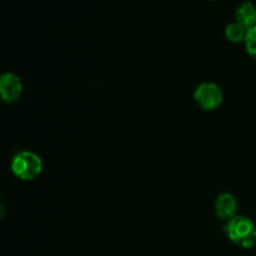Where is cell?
Listing matches in <instances>:
<instances>
[{
	"instance_id": "1",
	"label": "cell",
	"mask_w": 256,
	"mask_h": 256,
	"mask_svg": "<svg viewBox=\"0 0 256 256\" xmlns=\"http://www.w3.org/2000/svg\"><path fill=\"white\" fill-rule=\"evenodd\" d=\"M230 242L242 249H252L256 244V225L250 218L236 215L225 225Z\"/></svg>"
},
{
	"instance_id": "7",
	"label": "cell",
	"mask_w": 256,
	"mask_h": 256,
	"mask_svg": "<svg viewBox=\"0 0 256 256\" xmlns=\"http://www.w3.org/2000/svg\"><path fill=\"white\" fill-rule=\"evenodd\" d=\"M248 29L245 26H242L239 22H232V24L228 25L225 28V38L229 40L230 42H244L245 38H246Z\"/></svg>"
},
{
	"instance_id": "8",
	"label": "cell",
	"mask_w": 256,
	"mask_h": 256,
	"mask_svg": "<svg viewBox=\"0 0 256 256\" xmlns=\"http://www.w3.org/2000/svg\"><path fill=\"white\" fill-rule=\"evenodd\" d=\"M244 42L248 54L256 60V25L248 29V34Z\"/></svg>"
},
{
	"instance_id": "2",
	"label": "cell",
	"mask_w": 256,
	"mask_h": 256,
	"mask_svg": "<svg viewBox=\"0 0 256 256\" xmlns=\"http://www.w3.org/2000/svg\"><path fill=\"white\" fill-rule=\"evenodd\" d=\"M10 169L18 179L22 182H32L42 174V162L35 152L24 150L12 158Z\"/></svg>"
},
{
	"instance_id": "6",
	"label": "cell",
	"mask_w": 256,
	"mask_h": 256,
	"mask_svg": "<svg viewBox=\"0 0 256 256\" xmlns=\"http://www.w3.org/2000/svg\"><path fill=\"white\" fill-rule=\"evenodd\" d=\"M235 19L236 22L242 24L246 29L255 26L256 25V6L252 2H245L239 5L235 12Z\"/></svg>"
},
{
	"instance_id": "4",
	"label": "cell",
	"mask_w": 256,
	"mask_h": 256,
	"mask_svg": "<svg viewBox=\"0 0 256 256\" xmlns=\"http://www.w3.org/2000/svg\"><path fill=\"white\" fill-rule=\"evenodd\" d=\"M22 92V79L14 72H4L0 78V95L2 102L6 104H14L20 99Z\"/></svg>"
},
{
	"instance_id": "5",
	"label": "cell",
	"mask_w": 256,
	"mask_h": 256,
	"mask_svg": "<svg viewBox=\"0 0 256 256\" xmlns=\"http://www.w3.org/2000/svg\"><path fill=\"white\" fill-rule=\"evenodd\" d=\"M236 209H238V202L235 196L230 192H224L218 196L216 202H215V212L219 219L229 222L232 218L236 216Z\"/></svg>"
},
{
	"instance_id": "3",
	"label": "cell",
	"mask_w": 256,
	"mask_h": 256,
	"mask_svg": "<svg viewBox=\"0 0 256 256\" xmlns=\"http://www.w3.org/2000/svg\"><path fill=\"white\" fill-rule=\"evenodd\" d=\"M224 95L220 86L215 82H202L195 89L194 100L200 109L205 112L216 110L222 105Z\"/></svg>"
}]
</instances>
